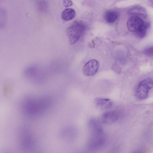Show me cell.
Listing matches in <instances>:
<instances>
[{
  "label": "cell",
  "mask_w": 153,
  "mask_h": 153,
  "mask_svg": "<svg viewBox=\"0 0 153 153\" xmlns=\"http://www.w3.org/2000/svg\"><path fill=\"white\" fill-rule=\"evenodd\" d=\"M94 103L97 107L102 109L109 108L113 105L112 101L108 98H96L94 100Z\"/></svg>",
  "instance_id": "obj_8"
},
{
  "label": "cell",
  "mask_w": 153,
  "mask_h": 153,
  "mask_svg": "<svg viewBox=\"0 0 153 153\" xmlns=\"http://www.w3.org/2000/svg\"><path fill=\"white\" fill-rule=\"evenodd\" d=\"M104 16L107 22L111 23L114 22L117 19L118 14L117 12L114 10H108L105 11Z\"/></svg>",
  "instance_id": "obj_9"
},
{
  "label": "cell",
  "mask_w": 153,
  "mask_h": 153,
  "mask_svg": "<svg viewBox=\"0 0 153 153\" xmlns=\"http://www.w3.org/2000/svg\"><path fill=\"white\" fill-rule=\"evenodd\" d=\"M78 133L76 129L74 127L68 126L63 129L60 135L61 138L64 141L72 142L76 139Z\"/></svg>",
  "instance_id": "obj_5"
},
{
  "label": "cell",
  "mask_w": 153,
  "mask_h": 153,
  "mask_svg": "<svg viewBox=\"0 0 153 153\" xmlns=\"http://www.w3.org/2000/svg\"><path fill=\"white\" fill-rule=\"evenodd\" d=\"M146 22L138 15L132 14L127 20V26L129 31L136 33L140 29Z\"/></svg>",
  "instance_id": "obj_4"
},
{
  "label": "cell",
  "mask_w": 153,
  "mask_h": 153,
  "mask_svg": "<svg viewBox=\"0 0 153 153\" xmlns=\"http://www.w3.org/2000/svg\"><path fill=\"white\" fill-rule=\"evenodd\" d=\"M118 115L115 111H108L103 113L100 117V121L103 124L109 125L115 122L118 119Z\"/></svg>",
  "instance_id": "obj_7"
},
{
  "label": "cell",
  "mask_w": 153,
  "mask_h": 153,
  "mask_svg": "<svg viewBox=\"0 0 153 153\" xmlns=\"http://www.w3.org/2000/svg\"><path fill=\"white\" fill-rule=\"evenodd\" d=\"M153 87V80L151 78H148L140 82L134 89V94L137 99L143 100L146 99L149 93Z\"/></svg>",
  "instance_id": "obj_3"
},
{
  "label": "cell",
  "mask_w": 153,
  "mask_h": 153,
  "mask_svg": "<svg viewBox=\"0 0 153 153\" xmlns=\"http://www.w3.org/2000/svg\"><path fill=\"white\" fill-rule=\"evenodd\" d=\"M76 11L72 8H66L63 11L61 14L62 19L65 21H68L73 19L76 16Z\"/></svg>",
  "instance_id": "obj_10"
},
{
  "label": "cell",
  "mask_w": 153,
  "mask_h": 153,
  "mask_svg": "<svg viewBox=\"0 0 153 153\" xmlns=\"http://www.w3.org/2000/svg\"><path fill=\"white\" fill-rule=\"evenodd\" d=\"M144 53L146 55L151 56H153V48L152 47H150L145 49L144 51Z\"/></svg>",
  "instance_id": "obj_13"
},
{
  "label": "cell",
  "mask_w": 153,
  "mask_h": 153,
  "mask_svg": "<svg viewBox=\"0 0 153 153\" xmlns=\"http://www.w3.org/2000/svg\"><path fill=\"white\" fill-rule=\"evenodd\" d=\"M63 5L65 7H68L71 6L73 3L71 0H63L62 1Z\"/></svg>",
  "instance_id": "obj_14"
},
{
  "label": "cell",
  "mask_w": 153,
  "mask_h": 153,
  "mask_svg": "<svg viewBox=\"0 0 153 153\" xmlns=\"http://www.w3.org/2000/svg\"><path fill=\"white\" fill-rule=\"evenodd\" d=\"M99 66V63L96 60L91 59L88 62L83 66V74L87 76L94 75L97 71Z\"/></svg>",
  "instance_id": "obj_6"
},
{
  "label": "cell",
  "mask_w": 153,
  "mask_h": 153,
  "mask_svg": "<svg viewBox=\"0 0 153 153\" xmlns=\"http://www.w3.org/2000/svg\"><path fill=\"white\" fill-rule=\"evenodd\" d=\"M149 26V23L146 22L140 29L135 33L137 36L140 38H142L145 36Z\"/></svg>",
  "instance_id": "obj_12"
},
{
  "label": "cell",
  "mask_w": 153,
  "mask_h": 153,
  "mask_svg": "<svg viewBox=\"0 0 153 153\" xmlns=\"http://www.w3.org/2000/svg\"><path fill=\"white\" fill-rule=\"evenodd\" d=\"M7 19V13L4 8L0 7V29L3 28L5 25Z\"/></svg>",
  "instance_id": "obj_11"
},
{
  "label": "cell",
  "mask_w": 153,
  "mask_h": 153,
  "mask_svg": "<svg viewBox=\"0 0 153 153\" xmlns=\"http://www.w3.org/2000/svg\"><path fill=\"white\" fill-rule=\"evenodd\" d=\"M88 127L90 135L87 143V148L91 152L99 151L103 147L105 142L101 123L97 120H92L88 123Z\"/></svg>",
  "instance_id": "obj_1"
},
{
  "label": "cell",
  "mask_w": 153,
  "mask_h": 153,
  "mask_svg": "<svg viewBox=\"0 0 153 153\" xmlns=\"http://www.w3.org/2000/svg\"><path fill=\"white\" fill-rule=\"evenodd\" d=\"M132 153H146L145 150L142 148H139L134 150Z\"/></svg>",
  "instance_id": "obj_15"
},
{
  "label": "cell",
  "mask_w": 153,
  "mask_h": 153,
  "mask_svg": "<svg viewBox=\"0 0 153 153\" xmlns=\"http://www.w3.org/2000/svg\"><path fill=\"white\" fill-rule=\"evenodd\" d=\"M86 28V25L82 22H75L72 24L66 30L69 44H73L78 40L84 33Z\"/></svg>",
  "instance_id": "obj_2"
}]
</instances>
